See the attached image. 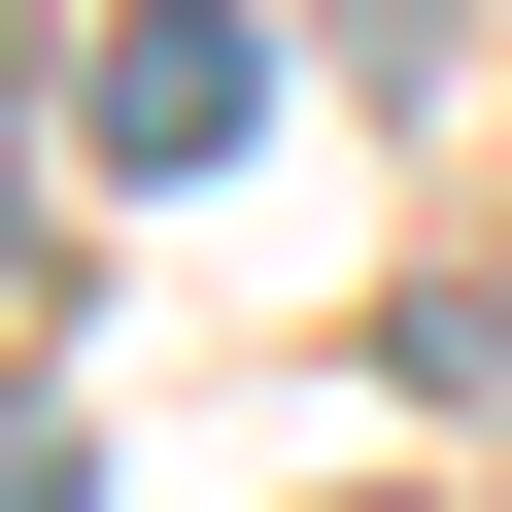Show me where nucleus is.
Masks as SVG:
<instances>
[{
    "label": "nucleus",
    "instance_id": "1",
    "mask_svg": "<svg viewBox=\"0 0 512 512\" xmlns=\"http://www.w3.org/2000/svg\"><path fill=\"white\" fill-rule=\"evenodd\" d=\"M69 137H103V171H239V137H274V35H205V0H137V35L69 69Z\"/></svg>",
    "mask_w": 512,
    "mask_h": 512
}]
</instances>
